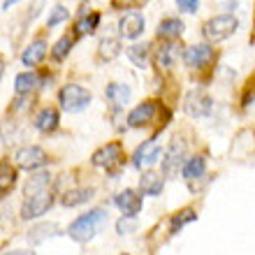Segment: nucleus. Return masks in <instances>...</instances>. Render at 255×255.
<instances>
[{"mask_svg": "<svg viewBox=\"0 0 255 255\" xmlns=\"http://www.w3.org/2000/svg\"><path fill=\"white\" fill-rule=\"evenodd\" d=\"M105 223H107V209H91L86 214H81L79 218H74L70 225H67V235L72 237L74 242H91L102 228H105Z\"/></svg>", "mask_w": 255, "mask_h": 255, "instance_id": "obj_1", "label": "nucleus"}, {"mask_svg": "<svg viewBox=\"0 0 255 255\" xmlns=\"http://www.w3.org/2000/svg\"><path fill=\"white\" fill-rule=\"evenodd\" d=\"M237 28H239V21H237L235 14H218V16H211L202 26V35L209 42H223L232 37L237 33Z\"/></svg>", "mask_w": 255, "mask_h": 255, "instance_id": "obj_2", "label": "nucleus"}, {"mask_svg": "<svg viewBox=\"0 0 255 255\" xmlns=\"http://www.w3.org/2000/svg\"><path fill=\"white\" fill-rule=\"evenodd\" d=\"M93 100V95L91 91H86L84 86L79 84H67V86L61 88V93H58V102H61V107L70 114H77V112H84V109L91 105Z\"/></svg>", "mask_w": 255, "mask_h": 255, "instance_id": "obj_3", "label": "nucleus"}, {"mask_svg": "<svg viewBox=\"0 0 255 255\" xmlns=\"http://www.w3.org/2000/svg\"><path fill=\"white\" fill-rule=\"evenodd\" d=\"M91 162H93L95 167H105L107 172L114 174L116 169L123 165V146L119 144V141H109V144H105L102 148L95 151L93 158H91Z\"/></svg>", "mask_w": 255, "mask_h": 255, "instance_id": "obj_4", "label": "nucleus"}, {"mask_svg": "<svg viewBox=\"0 0 255 255\" xmlns=\"http://www.w3.org/2000/svg\"><path fill=\"white\" fill-rule=\"evenodd\" d=\"M183 109H186V114L193 116V119H204L214 112V100H211V95L207 91H202V88H193L188 95H186V100H183Z\"/></svg>", "mask_w": 255, "mask_h": 255, "instance_id": "obj_5", "label": "nucleus"}, {"mask_svg": "<svg viewBox=\"0 0 255 255\" xmlns=\"http://www.w3.org/2000/svg\"><path fill=\"white\" fill-rule=\"evenodd\" d=\"M54 204V195L51 190H44V193L30 195V197H23V204H21V218L23 221H33V218H40L51 209Z\"/></svg>", "mask_w": 255, "mask_h": 255, "instance_id": "obj_6", "label": "nucleus"}, {"mask_svg": "<svg viewBox=\"0 0 255 255\" xmlns=\"http://www.w3.org/2000/svg\"><path fill=\"white\" fill-rule=\"evenodd\" d=\"M186 162V141L174 137L169 148L162 155V174L165 176H176L179 174V167H183Z\"/></svg>", "mask_w": 255, "mask_h": 255, "instance_id": "obj_7", "label": "nucleus"}, {"mask_svg": "<svg viewBox=\"0 0 255 255\" xmlns=\"http://www.w3.org/2000/svg\"><path fill=\"white\" fill-rule=\"evenodd\" d=\"M160 141H158V137H151V139L141 141V146H137V151L132 153V165L137 169H146L151 167V165H155V162L160 160Z\"/></svg>", "mask_w": 255, "mask_h": 255, "instance_id": "obj_8", "label": "nucleus"}, {"mask_svg": "<svg viewBox=\"0 0 255 255\" xmlns=\"http://www.w3.org/2000/svg\"><path fill=\"white\" fill-rule=\"evenodd\" d=\"M47 162H49V155L42 146H23L16 151V165L21 169L35 172V169H42Z\"/></svg>", "mask_w": 255, "mask_h": 255, "instance_id": "obj_9", "label": "nucleus"}, {"mask_svg": "<svg viewBox=\"0 0 255 255\" xmlns=\"http://www.w3.org/2000/svg\"><path fill=\"white\" fill-rule=\"evenodd\" d=\"M114 204L119 207V211H121L123 216L137 218V214H139L141 207H144V197H141V193H137L134 188H126L114 197Z\"/></svg>", "mask_w": 255, "mask_h": 255, "instance_id": "obj_10", "label": "nucleus"}, {"mask_svg": "<svg viewBox=\"0 0 255 255\" xmlns=\"http://www.w3.org/2000/svg\"><path fill=\"white\" fill-rule=\"evenodd\" d=\"M214 49L211 44H193L183 51V63L190 67V70H200V67L209 65V63L214 61Z\"/></svg>", "mask_w": 255, "mask_h": 255, "instance_id": "obj_11", "label": "nucleus"}, {"mask_svg": "<svg viewBox=\"0 0 255 255\" xmlns=\"http://www.w3.org/2000/svg\"><path fill=\"white\" fill-rule=\"evenodd\" d=\"M144 26H146V21H144V16L139 12H128L119 21V33L126 40H137L144 33Z\"/></svg>", "mask_w": 255, "mask_h": 255, "instance_id": "obj_12", "label": "nucleus"}, {"mask_svg": "<svg viewBox=\"0 0 255 255\" xmlns=\"http://www.w3.org/2000/svg\"><path fill=\"white\" fill-rule=\"evenodd\" d=\"M61 235V225L54 221L49 223H37V225H33V228L28 230V242L30 244H42L47 242V239H51V237H58Z\"/></svg>", "mask_w": 255, "mask_h": 255, "instance_id": "obj_13", "label": "nucleus"}, {"mask_svg": "<svg viewBox=\"0 0 255 255\" xmlns=\"http://www.w3.org/2000/svg\"><path fill=\"white\" fill-rule=\"evenodd\" d=\"M153 116H155V102L146 100V102H141V105H137L128 114V123H130V128H141V126H146Z\"/></svg>", "mask_w": 255, "mask_h": 255, "instance_id": "obj_14", "label": "nucleus"}, {"mask_svg": "<svg viewBox=\"0 0 255 255\" xmlns=\"http://www.w3.org/2000/svg\"><path fill=\"white\" fill-rule=\"evenodd\" d=\"M44 56H47V42L35 40L26 47V51H23V56H21V61H23V65L35 67V65H40V63L44 61Z\"/></svg>", "mask_w": 255, "mask_h": 255, "instance_id": "obj_15", "label": "nucleus"}, {"mask_svg": "<svg viewBox=\"0 0 255 255\" xmlns=\"http://www.w3.org/2000/svg\"><path fill=\"white\" fill-rule=\"evenodd\" d=\"M58 123H61V119H58V112L54 107H44L40 114L35 116V128L44 134L54 132L56 128H58Z\"/></svg>", "mask_w": 255, "mask_h": 255, "instance_id": "obj_16", "label": "nucleus"}, {"mask_svg": "<svg viewBox=\"0 0 255 255\" xmlns=\"http://www.w3.org/2000/svg\"><path fill=\"white\" fill-rule=\"evenodd\" d=\"M162 186H165V181H162L160 174H155V172H144L139 179V193L141 195H151V197H155V195L162 193Z\"/></svg>", "mask_w": 255, "mask_h": 255, "instance_id": "obj_17", "label": "nucleus"}, {"mask_svg": "<svg viewBox=\"0 0 255 255\" xmlns=\"http://www.w3.org/2000/svg\"><path fill=\"white\" fill-rule=\"evenodd\" d=\"M130 98H132V91H130V86H126V84H109L107 86V100L114 105L116 109L126 107L128 102H130Z\"/></svg>", "mask_w": 255, "mask_h": 255, "instance_id": "obj_18", "label": "nucleus"}, {"mask_svg": "<svg viewBox=\"0 0 255 255\" xmlns=\"http://www.w3.org/2000/svg\"><path fill=\"white\" fill-rule=\"evenodd\" d=\"M16 167H12V162L0 160V197H5L7 193H12V188L16 186Z\"/></svg>", "mask_w": 255, "mask_h": 255, "instance_id": "obj_19", "label": "nucleus"}, {"mask_svg": "<svg viewBox=\"0 0 255 255\" xmlns=\"http://www.w3.org/2000/svg\"><path fill=\"white\" fill-rule=\"evenodd\" d=\"M204 172H207V160H204L202 155H193V158H188V160L183 162V167H181V174H183L186 181L202 179Z\"/></svg>", "mask_w": 255, "mask_h": 255, "instance_id": "obj_20", "label": "nucleus"}, {"mask_svg": "<svg viewBox=\"0 0 255 255\" xmlns=\"http://www.w3.org/2000/svg\"><path fill=\"white\" fill-rule=\"evenodd\" d=\"M183 21L176 19V16H169V19H162L160 26H158V37L162 40H176V37H181L183 33Z\"/></svg>", "mask_w": 255, "mask_h": 255, "instance_id": "obj_21", "label": "nucleus"}, {"mask_svg": "<svg viewBox=\"0 0 255 255\" xmlns=\"http://www.w3.org/2000/svg\"><path fill=\"white\" fill-rule=\"evenodd\" d=\"M40 86V77L35 72H21L16 74V81H14V91L16 95H30V91Z\"/></svg>", "mask_w": 255, "mask_h": 255, "instance_id": "obj_22", "label": "nucleus"}, {"mask_svg": "<svg viewBox=\"0 0 255 255\" xmlns=\"http://www.w3.org/2000/svg\"><path fill=\"white\" fill-rule=\"evenodd\" d=\"M49 186H51V176H49L47 172H40V174H35V176H30V179H28L26 188H23V197L44 193V190H49Z\"/></svg>", "mask_w": 255, "mask_h": 255, "instance_id": "obj_23", "label": "nucleus"}, {"mask_svg": "<svg viewBox=\"0 0 255 255\" xmlns=\"http://www.w3.org/2000/svg\"><path fill=\"white\" fill-rule=\"evenodd\" d=\"M95 190L93 188H72L63 195V207H79V204H86L91 197H93Z\"/></svg>", "mask_w": 255, "mask_h": 255, "instance_id": "obj_24", "label": "nucleus"}, {"mask_svg": "<svg viewBox=\"0 0 255 255\" xmlns=\"http://www.w3.org/2000/svg\"><path fill=\"white\" fill-rule=\"evenodd\" d=\"M119 54H121V42L116 40V37H105L100 42V47H98V58L105 63L114 61Z\"/></svg>", "mask_w": 255, "mask_h": 255, "instance_id": "obj_25", "label": "nucleus"}, {"mask_svg": "<svg viewBox=\"0 0 255 255\" xmlns=\"http://www.w3.org/2000/svg\"><path fill=\"white\" fill-rule=\"evenodd\" d=\"M195 218H197V211L190 207L181 209V211H176L172 218H169V232L172 235H176L179 230H183V225H188V223H193Z\"/></svg>", "mask_w": 255, "mask_h": 255, "instance_id": "obj_26", "label": "nucleus"}, {"mask_svg": "<svg viewBox=\"0 0 255 255\" xmlns=\"http://www.w3.org/2000/svg\"><path fill=\"white\" fill-rule=\"evenodd\" d=\"M98 23H100V14L98 12H84L79 16V21H77V26H74V30H77V35H93L95 28H98Z\"/></svg>", "mask_w": 255, "mask_h": 255, "instance_id": "obj_27", "label": "nucleus"}, {"mask_svg": "<svg viewBox=\"0 0 255 255\" xmlns=\"http://www.w3.org/2000/svg\"><path fill=\"white\" fill-rule=\"evenodd\" d=\"M179 58V44L176 42H167L158 49V65L160 67H172Z\"/></svg>", "mask_w": 255, "mask_h": 255, "instance_id": "obj_28", "label": "nucleus"}, {"mask_svg": "<svg viewBox=\"0 0 255 255\" xmlns=\"http://www.w3.org/2000/svg\"><path fill=\"white\" fill-rule=\"evenodd\" d=\"M128 58L137 67H146L148 58H151V47L148 44H132V47L128 49Z\"/></svg>", "mask_w": 255, "mask_h": 255, "instance_id": "obj_29", "label": "nucleus"}, {"mask_svg": "<svg viewBox=\"0 0 255 255\" xmlns=\"http://www.w3.org/2000/svg\"><path fill=\"white\" fill-rule=\"evenodd\" d=\"M72 47H74V35H63L61 40L54 44V51H51V56H54L56 61H63V58H67V56H70Z\"/></svg>", "mask_w": 255, "mask_h": 255, "instance_id": "obj_30", "label": "nucleus"}, {"mask_svg": "<svg viewBox=\"0 0 255 255\" xmlns=\"http://www.w3.org/2000/svg\"><path fill=\"white\" fill-rule=\"evenodd\" d=\"M16 123H14V119H2L0 121V137H2V141L5 144H12V139L16 137Z\"/></svg>", "mask_w": 255, "mask_h": 255, "instance_id": "obj_31", "label": "nucleus"}, {"mask_svg": "<svg viewBox=\"0 0 255 255\" xmlns=\"http://www.w3.org/2000/svg\"><path fill=\"white\" fill-rule=\"evenodd\" d=\"M67 16H70V9L63 7V5H56L54 9H51V14H49V19H47V28H56L58 23L67 21Z\"/></svg>", "mask_w": 255, "mask_h": 255, "instance_id": "obj_32", "label": "nucleus"}, {"mask_svg": "<svg viewBox=\"0 0 255 255\" xmlns=\"http://www.w3.org/2000/svg\"><path fill=\"white\" fill-rule=\"evenodd\" d=\"M137 228V223H134V218H128V216H123L121 221L116 223V232H119V235H130V232H132V230Z\"/></svg>", "mask_w": 255, "mask_h": 255, "instance_id": "obj_33", "label": "nucleus"}, {"mask_svg": "<svg viewBox=\"0 0 255 255\" xmlns=\"http://www.w3.org/2000/svg\"><path fill=\"white\" fill-rule=\"evenodd\" d=\"M176 7L186 14H195L197 7H200V2H197V0H176Z\"/></svg>", "mask_w": 255, "mask_h": 255, "instance_id": "obj_34", "label": "nucleus"}, {"mask_svg": "<svg viewBox=\"0 0 255 255\" xmlns=\"http://www.w3.org/2000/svg\"><path fill=\"white\" fill-rule=\"evenodd\" d=\"M148 2V0H114V5H123V7H139Z\"/></svg>", "mask_w": 255, "mask_h": 255, "instance_id": "obj_35", "label": "nucleus"}, {"mask_svg": "<svg viewBox=\"0 0 255 255\" xmlns=\"http://www.w3.org/2000/svg\"><path fill=\"white\" fill-rule=\"evenodd\" d=\"M0 255H33L30 251H9V253H0Z\"/></svg>", "mask_w": 255, "mask_h": 255, "instance_id": "obj_36", "label": "nucleus"}, {"mask_svg": "<svg viewBox=\"0 0 255 255\" xmlns=\"http://www.w3.org/2000/svg\"><path fill=\"white\" fill-rule=\"evenodd\" d=\"M16 2H19V0H5V2H2V9H9V7L16 5Z\"/></svg>", "mask_w": 255, "mask_h": 255, "instance_id": "obj_37", "label": "nucleus"}, {"mask_svg": "<svg viewBox=\"0 0 255 255\" xmlns=\"http://www.w3.org/2000/svg\"><path fill=\"white\" fill-rule=\"evenodd\" d=\"M2 74H5V61L0 58V79H2Z\"/></svg>", "mask_w": 255, "mask_h": 255, "instance_id": "obj_38", "label": "nucleus"}, {"mask_svg": "<svg viewBox=\"0 0 255 255\" xmlns=\"http://www.w3.org/2000/svg\"><path fill=\"white\" fill-rule=\"evenodd\" d=\"M123 255H128V253H123Z\"/></svg>", "mask_w": 255, "mask_h": 255, "instance_id": "obj_39", "label": "nucleus"}]
</instances>
